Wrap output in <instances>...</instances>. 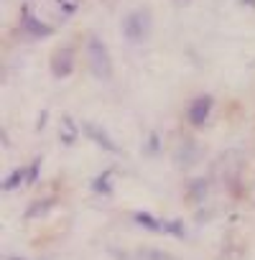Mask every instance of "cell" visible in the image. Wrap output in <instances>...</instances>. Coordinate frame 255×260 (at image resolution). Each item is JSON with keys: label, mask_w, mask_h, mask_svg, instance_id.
I'll list each match as a JSON object with an SVG mask.
<instances>
[{"label": "cell", "mask_w": 255, "mask_h": 260, "mask_svg": "<svg viewBox=\"0 0 255 260\" xmlns=\"http://www.w3.org/2000/svg\"><path fill=\"white\" fill-rule=\"evenodd\" d=\"M156 151H158V138L151 136V153H156Z\"/></svg>", "instance_id": "15"}, {"label": "cell", "mask_w": 255, "mask_h": 260, "mask_svg": "<svg viewBox=\"0 0 255 260\" xmlns=\"http://www.w3.org/2000/svg\"><path fill=\"white\" fill-rule=\"evenodd\" d=\"M56 6L64 16H72L77 8H79V0H56Z\"/></svg>", "instance_id": "11"}, {"label": "cell", "mask_w": 255, "mask_h": 260, "mask_svg": "<svg viewBox=\"0 0 255 260\" xmlns=\"http://www.w3.org/2000/svg\"><path fill=\"white\" fill-rule=\"evenodd\" d=\"M39 166H41V161H34V164H31V169H28V174H26V181H28V184L36 181V176H39Z\"/></svg>", "instance_id": "14"}, {"label": "cell", "mask_w": 255, "mask_h": 260, "mask_svg": "<svg viewBox=\"0 0 255 260\" xmlns=\"http://www.w3.org/2000/svg\"><path fill=\"white\" fill-rule=\"evenodd\" d=\"M23 28H26L31 36H49V34H51V28H49L44 21L34 18L31 13H26V16H23Z\"/></svg>", "instance_id": "6"}, {"label": "cell", "mask_w": 255, "mask_h": 260, "mask_svg": "<svg viewBox=\"0 0 255 260\" xmlns=\"http://www.w3.org/2000/svg\"><path fill=\"white\" fill-rule=\"evenodd\" d=\"M26 174H28L26 169H16V171H13V174H11V176H8V179L3 181V189H6V191L16 189V186H18V184H21V181L26 179Z\"/></svg>", "instance_id": "9"}, {"label": "cell", "mask_w": 255, "mask_h": 260, "mask_svg": "<svg viewBox=\"0 0 255 260\" xmlns=\"http://www.w3.org/2000/svg\"><path fill=\"white\" fill-rule=\"evenodd\" d=\"M51 67H54V74H56V77H67V74L74 69V51H72L69 46H64L61 51L54 54Z\"/></svg>", "instance_id": "4"}, {"label": "cell", "mask_w": 255, "mask_h": 260, "mask_svg": "<svg viewBox=\"0 0 255 260\" xmlns=\"http://www.w3.org/2000/svg\"><path fill=\"white\" fill-rule=\"evenodd\" d=\"M136 257L138 260H174L169 252H164L158 247H141V250H136Z\"/></svg>", "instance_id": "7"}, {"label": "cell", "mask_w": 255, "mask_h": 260, "mask_svg": "<svg viewBox=\"0 0 255 260\" xmlns=\"http://www.w3.org/2000/svg\"><path fill=\"white\" fill-rule=\"evenodd\" d=\"M242 3H250V6H252V8H255V0H242Z\"/></svg>", "instance_id": "16"}, {"label": "cell", "mask_w": 255, "mask_h": 260, "mask_svg": "<svg viewBox=\"0 0 255 260\" xmlns=\"http://www.w3.org/2000/svg\"><path fill=\"white\" fill-rule=\"evenodd\" d=\"M209 110H212V100H209V97H197V100L189 105L186 117H189L192 125H204L207 117H209Z\"/></svg>", "instance_id": "3"}, {"label": "cell", "mask_w": 255, "mask_h": 260, "mask_svg": "<svg viewBox=\"0 0 255 260\" xmlns=\"http://www.w3.org/2000/svg\"><path fill=\"white\" fill-rule=\"evenodd\" d=\"M110 179H112V171H105V174L94 181V191H97V194H110V191H112Z\"/></svg>", "instance_id": "10"}, {"label": "cell", "mask_w": 255, "mask_h": 260, "mask_svg": "<svg viewBox=\"0 0 255 260\" xmlns=\"http://www.w3.org/2000/svg\"><path fill=\"white\" fill-rule=\"evenodd\" d=\"M8 260H23V257H8Z\"/></svg>", "instance_id": "17"}, {"label": "cell", "mask_w": 255, "mask_h": 260, "mask_svg": "<svg viewBox=\"0 0 255 260\" xmlns=\"http://www.w3.org/2000/svg\"><path fill=\"white\" fill-rule=\"evenodd\" d=\"M82 127H84V136H89L97 146H102V148L110 151V153H117V146L110 141V136L105 133V130H100V127H94V125H89V122H84Z\"/></svg>", "instance_id": "5"}, {"label": "cell", "mask_w": 255, "mask_h": 260, "mask_svg": "<svg viewBox=\"0 0 255 260\" xmlns=\"http://www.w3.org/2000/svg\"><path fill=\"white\" fill-rule=\"evenodd\" d=\"M122 34L131 44H143L151 34V13L143 11V8L128 13L125 21H122Z\"/></svg>", "instance_id": "2"}, {"label": "cell", "mask_w": 255, "mask_h": 260, "mask_svg": "<svg viewBox=\"0 0 255 260\" xmlns=\"http://www.w3.org/2000/svg\"><path fill=\"white\" fill-rule=\"evenodd\" d=\"M138 224H143V227H148V230H164V222L161 219H156V217H151L148 212H136V217H133Z\"/></svg>", "instance_id": "8"}, {"label": "cell", "mask_w": 255, "mask_h": 260, "mask_svg": "<svg viewBox=\"0 0 255 260\" xmlns=\"http://www.w3.org/2000/svg\"><path fill=\"white\" fill-rule=\"evenodd\" d=\"M74 136H77V133H74V125H72V120L67 117V120H64V141H67V143H72V141H74Z\"/></svg>", "instance_id": "13"}, {"label": "cell", "mask_w": 255, "mask_h": 260, "mask_svg": "<svg viewBox=\"0 0 255 260\" xmlns=\"http://www.w3.org/2000/svg\"><path fill=\"white\" fill-rule=\"evenodd\" d=\"M84 54H87V64H89V69L97 79H110L112 77V59H110V51H107V46L100 36L87 39Z\"/></svg>", "instance_id": "1"}, {"label": "cell", "mask_w": 255, "mask_h": 260, "mask_svg": "<svg viewBox=\"0 0 255 260\" xmlns=\"http://www.w3.org/2000/svg\"><path fill=\"white\" fill-rule=\"evenodd\" d=\"M164 232H169V235H174V237H184V224L181 222H164Z\"/></svg>", "instance_id": "12"}]
</instances>
